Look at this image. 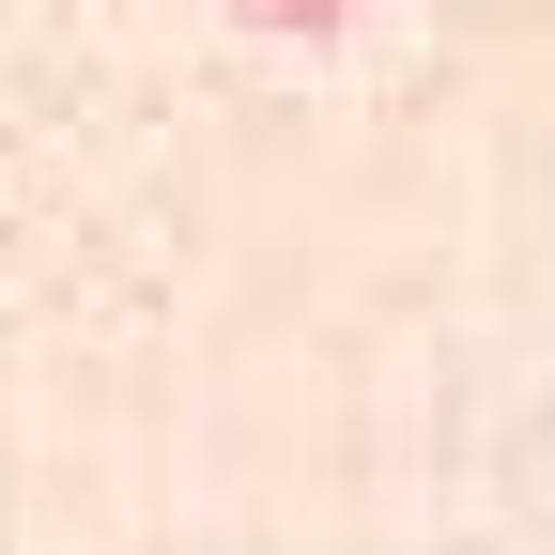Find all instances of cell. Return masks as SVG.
I'll list each match as a JSON object with an SVG mask.
<instances>
[{"mask_svg":"<svg viewBox=\"0 0 555 555\" xmlns=\"http://www.w3.org/2000/svg\"><path fill=\"white\" fill-rule=\"evenodd\" d=\"M232 16H262V31H339V16H371V0H232Z\"/></svg>","mask_w":555,"mask_h":555,"instance_id":"1","label":"cell"}]
</instances>
